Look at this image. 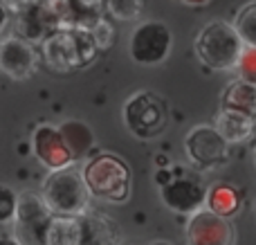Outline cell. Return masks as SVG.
<instances>
[{"label":"cell","mask_w":256,"mask_h":245,"mask_svg":"<svg viewBox=\"0 0 256 245\" xmlns=\"http://www.w3.org/2000/svg\"><path fill=\"white\" fill-rule=\"evenodd\" d=\"M99 48L90 30L81 25L58 27L43 40L45 63L56 72H72L90 66Z\"/></svg>","instance_id":"6da1fadb"},{"label":"cell","mask_w":256,"mask_h":245,"mask_svg":"<svg viewBox=\"0 0 256 245\" xmlns=\"http://www.w3.org/2000/svg\"><path fill=\"white\" fill-rule=\"evenodd\" d=\"M196 56L209 70H236L240 61V54L245 50V43L240 34L236 32L234 22L212 20L198 32L196 36Z\"/></svg>","instance_id":"7a4b0ae2"},{"label":"cell","mask_w":256,"mask_h":245,"mask_svg":"<svg viewBox=\"0 0 256 245\" xmlns=\"http://www.w3.org/2000/svg\"><path fill=\"white\" fill-rule=\"evenodd\" d=\"M43 200L54 212V216H84L90 205V194L84 171L74 164L66 169L50 171L43 180Z\"/></svg>","instance_id":"3957f363"},{"label":"cell","mask_w":256,"mask_h":245,"mask_svg":"<svg viewBox=\"0 0 256 245\" xmlns=\"http://www.w3.org/2000/svg\"><path fill=\"white\" fill-rule=\"evenodd\" d=\"M84 178L90 194L106 202H122L130 196V169L115 153H99L84 166Z\"/></svg>","instance_id":"277c9868"},{"label":"cell","mask_w":256,"mask_h":245,"mask_svg":"<svg viewBox=\"0 0 256 245\" xmlns=\"http://www.w3.org/2000/svg\"><path fill=\"white\" fill-rule=\"evenodd\" d=\"M155 182L160 184L162 202L176 214L191 216L207 205V184L196 176L180 171L178 166L176 169L162 166V171H158L155 176Z\"/></svg>","instance_id":"5b68a950"},{"label":"cell","mask_w":256,"mask_h":245,"mask_svg":"<svg viewBox=\"0 0 256 245\" xmlns=\"http://www.w3.org/2000/svg\"><path fill=\"white\" fill-rule=\"evenodd\" d=\"M126 128L140 140H153L164 133L168 122V110L162 97L150 90H137L122 106Z\"/></svg>","instance_id":"8992f818"},{"label":"cell","mask_w":256,"mask_h":245,"mask_svg":"<svg viewBox=\"0 0 256 245\" xmlns=\"http://www.w3.org/2000/svg\"><path fill=\"white\" fill-rule=\"evenodd\" d=\"M186 160L198 171H212L230 162V142L220 135L216 126L200 124L184 138Z\"/></svg>","instance_id":"52a82bcc"},{"label":"cell","mask_w":256,"mask_h":245,"mask_svg":"<svg viewBox=\"0 0 256 245\" xmlns=\"http://www.w3.org/2000/svg\"><path fill=\"white\" fill-rule=\"evenodd\" d=\"M54 212L48 207L43 196L32 192L18 194V210L14 218V236L22 245H48V228Z\"/></svg>","instance_id":"ba28073f"},{"label":"cell","mask_w":256,"mask_h":245,"mask_svg":"<svg viewBox=\"0 0 256 245\" xmlns=\"http://www.w3.org/2000/svg\"><path fill=\"white\" fill-rule=\"evenodd\" d=\"M173 36L164 22L160 20H144L132 30L128 40L130 58L140 66H158L171 54Z\"/></svg>","instance_id":"9c48e42d"},{"label":"cell","mask_w":256,"mask_h":245,"mask_svg":"<svg viewBox=\"0 0 256 245\" xmlns=\"http://www.w3.org/2000/svg\"><path fill=\"white\" fill-rule=\"evenodd\" d=\"M186 243L189 245H234L236 230L227 216L202 207L186 220Z\"/></svg>","instance_id":"30bf717a"},{"label":"cell","mask_w":256,"mask_h":245,"mask_svg":"<svg viewBox=\"0 0 256 245\" xmlns=\"http://www.w3.org/2000/svg\"><path fill=\"white\" fill-rule=\"evenodd\" d=\"M32 153L34 158L45 166L48 171L66 169V166L74 164V156H72L70 146L66 144L58 126L40 124L38 128L32 133Z\"/></svg>","instance_id":"8fae6325"},{"label":"cell","mask_w":256,"mask_h":245,"mask_svg":"<svg viewBox=\"0 0 256 245\" xmlns=\"http://www.w3.org/2000/svg\"><path fill=\"white\" fill-rule=\"evenodd\" d=\"M38 56L30 40L9 36L0 45V72L14 81H25L36 72Z\"/></svg>","instance_id":"7c38bea8"},{"label":"cell","mask_w":256,"mask_h":245,"mask_svg":"<svg viewBox=\"0 0 256 245\" xmlns=\"http://www.w3.org/2000/svg\"><path fill=\"white\" fill-rule=\"evenodd\" d=\"M220 108L243 112L256 120V84L240 79V76L227 84L220 94Z\"/></svg>","instance_id":"4fadbf2b"},{"label":"cell","mask_w":256,"mask_h":245,"mask_svg":"<svg viewBox=\"0 0 256 245\" xmlns=\"http://www.w3.org/2000/svg\"><path fill=\"white\" fill-rule=\"evenodd\" d=\"M120 230L108 216L88 214L81 216V243L79 245H117Z\"/></svg>","instance_id":"5bb4252c"},{"label":"cell","mask_w":256,"mask_h":245,"mask_svg":"<svg viewBox=\"0 0 256 245\" xmlns=\"http://www.w3.org/2000/svg\"><path fill=\"white\" fill-rule=\"evenodd\" d=\"M254 124H256V120L243 115V112L225 110V108H220V112H218L216 124L214 126L220 130V135L230 144H238V142H245V140L252 138Z\"/></svg>","instance_id":"9a60e30c"},{"label":"cell","mask_w":256,"mask_h":245,"mask_svg":"<svg viewBox=\"0 0 256 245\" xmlns=\"http://www.w3.org/2000/svg\"><path fill=\"white\" fill-rule=\"evenodd\" d=\"M58 130H61L66 144L70 146L72 156H74V162L84 160V158L94 148V133H92V128H90L86 122L68 120V122H63V124L58 126Z\"/></svg>","instance_id":"2e32d148"},{"label":"cell","mask_w":256,"mask_h":245,"mask_svg":"<svg viewBox=\"0 0 256 245\" xmlns=\"http://www.w3.org/2000/svg\"><path fill=\"white\" fill-rule=\"evenodd\" d=\"M240 205H243V202H240V194H238V189H234L232 184L218 182V184H214L207 194V207L212 212H216V214L227 216V218L238 214Z\"/></svg>","instance_id":"e0dca14e"},{"label":"cell","mask_w":256,"mask_h":245,"mask_svg":"<svg viewBox=\"0 0 256 245\" xmlns=\"http://www.w3.org/2000/svg\"><path fill=\"white\" fill-rule=\"evenodd\" d=\"M81 216H54L48 228V245H79Z\"/></svg>","instance_id":"ac0fdd59"},{"label":"cell","mask_w":256,"mask_h":245,"mask_svg":"<svg viewBox=\"0 0 256 245\" xmlns=\"http://www.w3.org/2000/svg\"><path fill=\"white\" fill-rule=\"evenodd\" d=\"M234 27L240 34V38H243L245 45L256 48V0H252V2H248V4L240 7V12L236 14Z\"/></svg>","instance_id":"d6986e66"},{"label":"cell","mask_w":256,"mask_h":245,"mask_svg":"<svg viewBox=\"0 0 256 245\" xmlns=\"http://www.w3.org/2000/svg\"><path fill=\"white\" fill-rule=\"evenodd\" d=\"M142 0H106V12L120 22H132L142 16Z\"/></svg>","instance_id":"ffe728a7"},{"label":"cell","mask_w":256,"mask_h":245,"mask_svg":"<svg viewBox=\"0 0 256 245\" xmlns=\"http://www.w3.org/2000/svg\"><path fill=\"white\" fill-rule=\"evenodd\" d=\"M18 210V194L7 184H0V223H14Z\"/></svg>","instance_id":"44dd1931"},{"label":"cell","mask_w":256,"mask_h":245,"mask_svg":"<svg viewBox=\"0 0 256 245\" xmlns=\"http://www.w3.org/2000/svg\"><path fill=\"white\" fill-rule=\"evenodd\" d=\"M236 70H238L240 79L256 84V48H252V45H245V50H243V54H240V61H238V66H236Z\"/></svg>","instance_id":"7402d4cb"},{"label":"cell","mask_w":256,"mask_h":245,"mask_svg":"<svg viewBox=\"0 0 256 245\" xmlns=\"http://www.w3.org/2000/svg\"><path fill=\"white\" fill-rule=\"evenodd\" d=\"M90 32H92L94 43H97L99 50H108L112 45V40H115V30H112V25L106 20H97L94 27H90Z\"/></svg>","instance_id":"603a6c76"},{"label":"cell","mask_w":256,"mask_h":245,"mask_svg":"<svg viewBox=\"0 0 256 245\" xmlns=\"http://www.w3.org/2000/svg\"><path fill=\"white\" fill-rule=\"evenodd\" d=\"M79 7H84L86 12H92V9L102 7V4H106V0H74Z\"/></svg>","instance_id":"cb8c5ba5"},{"label":"cell","mask_w":256,"mask_h":245,"mask_svg":"<svg viewBox=\"0 0 256 245\" xmlns=\"http://www.w3.org/2000/svg\"><path fill=\"white\" fill-rule=\"evenodd\" d=\"M9 7H12V12H16L18 7H20V4H25V2H43V0H9Z\"/></svg>","instance_id":"d4e9b609"},{"label":"cell","mask_w":256,"mask_h":245,"mask_svg":"<svg viewBox=\"0 0 256 245\" xmlns=\"http://www.w3.org/2000/svg\"><path fill=\"white\" fill-rule=\"evenodd\" d=\"M0 245H22L16 236H0Z\"/></svg>","instance_id":"484cf974"},{"label":"cell","mask_w":256,"mask_h":245,"mask_svg":"<svg viewBox=\"0 0 256 245\" xmlns=\"http://www.w3.org/2000/svg\"><path fill=\"white\" fill-rule=\"evenodd\" d=\"M178 2L189 4V7H202V4H207L209 0H178Z\"/></svg>","instance_id":"4316f807"},{"label":"cell","mask_w":256,"mask_h":245,"mask_svg":"<svg viewBox=\"0 0 256 245\" xmlns=\"http://www.w3.org/2000/svg\"><path fill=\"white\" fill-rule=\"evenodd\" d=\"M7 22V12L2 9V4H0V30H2V25Z\"/></svg>","instance_id":"83f0119b"},{"label":"cell","mask_w":256,"mask_h":245,"mask_svg":"<svg viewBox=\"0 0 256 245\" xmlns=\"http://www.w3.org/2000/svg\"><path fill=\"white\" fill-rule=\"evenodd\" d=\"M254 164H256V148H254Z\"/></svg>","instance_id":"f1b7e54d"},{"label":"cell","mask_w":256,"mask_h":245,"mask_svg":"<svg viewBox=\"0 0 256 245\" xmlns=\"http://www.w3.org/2000/svg\"><path fill=\"white\" fill-rule=\"evenodd\" d=\"M254 214H256V202H254Z\"/></svg>","instance_id":"f546056e"},{"label":"cell","mask_w":256,"mask_h":245,"mask_svg":"<svg viewBox=\"0 0 256 245\" xmlns=\"http://www.w3.org/2000/svg\"><path fill=\"white\" fill-rule=\"evenodd\" d=\"M0 45H2V40H0Z\"/></svg>","instance_id":"4dcf8cb0"}]
</instances>
